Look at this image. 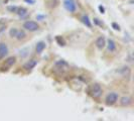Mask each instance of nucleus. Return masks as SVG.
<instances>
[{
    "mask_svg": "<svg viewBox=\"0 0 134 121\" xmlns=\"http://www.w3.org/2000/svg\"><path fill=\"white\" fill-rule=\"evenodd\" d=\"M88 94L90 95L92 98L94 99H99L102 94H103V89L101 87L100 84L95 83L93 85H91L88 89Z\"/></svg>",
    "mask_w": 134,
    "mask_h": 121,
    "instance_id": "1",
    "label": "nucleus"
},
{
    "mask_svg": "<svg viewBox=\"0 0 134 121\" xmlns=\"http://www.w3.org/2000/svg\"><path fill=\"white\" fill-rule=\"evenodd\" d=\"M54 69L55 72L64 73V72H66L68 69H69V64L65 60H59L54 63Z\"/></svg>",
    "mask_w": 134,
    "mask_h": 121,
    "instance_id": "2",
    "label": "nucleus"
},
{
    "mask_svg": "<svg viewBox=\"0 0 134 121\" xmlns=\"http://www.w3.org/2000/svg\"><path fill=\"white\" fill-rule=\"evenodd\" d=\"M23 28L25 30L30 31V32H34V31L40 29V24L36 21H34V20H27L23 23Z\"/></svg>",
    "mask_w": 134,
    "mask_h": 121,
    "instance_id": "3",
    "label": "nucleus"
},
{
    "mask_svg": "<svg viewBox=\"0 0 134 121\" xmlns=\"http://www.w3.org/2000/svg\"><path fill=\"white\" fill-rule=\"evenodd\" d=\"M64 7L70 13H75L77 11V4L75 0H64Z\"/></svg>",
    "mask_w": 134,
    "mask_h": 121,
    "instance_id": "4",
    "label": "nucleus"
},
{
    "mask_svg": "<svg viewBox=\"0 0 134 121\" xmlns=\"http://www.w3.org/2000/svg\"><path fill=\"white\" fill-rule=\"evenodd\" d=\"M118 98H119V95L117 94L116 92H111L106 96V99H105V102L108 106H112L114 105L115 103L118 101Z\"/></svg>",
    "mask_w": 134,
    "mask_h": 121,
    "instance_id": "5",
    "label": "nucleus"
},
{
    "mask_svg": "<svg viewBox=\"0 0 134 121\" xmlns=\"http://www.w3.org/2000/svg\"><path fill=\"white\" fill-rule=\"evenodd\" d=\"M36 65H37V60L35 59H31V60H27L26 63L23 65V70L25 72H31L34 68L36 67Z\"/></svg>",
    "mask_w": 134,
    "mask_h": 121,
    "instance_id": "6",
    "label": "nucleus"
},
{
    "mask_svg": "<svg viewBox=\"0 0 134 121\" xmlns=\"http://www.w3.org/2000/svg\"><path fill=\"white\" fill-rule=\"evenodd\" d=\"M117 73H119V74H120L122 77H124V78L130 77V75H131V69L128 67V66H123V67H121L120 69L117 71Z\"/></svg>",
    "mask_w": 134,
    "mask_h": 121,
    "instance_id": "7",
    "label": "nucleus"
},
{
    "mask_svg": "<svg viewBox=\"0 0 134 121\" xmlns=\"http://www.w3.org/2000/svg\"><path fill=\"white\" fill-rule=\"evenodd\" d=\"M119 103H120V105L122 107H127L132 103V98L130 96H123V97L120 98Z\"/></svg>",
    "mask_w": 134,
    "mask_h": 121,
    "instance_id": "8",
    "label": "nucleus"
},
{
    "mask_svg": "<svg viewBox=\"0 0 134 121\" xmlns=\"http://www.w3.org/2000/svg\"><path fill=\"white\" fill-rule=\"evenodd\" d=\"M95 45H96V47H98L99 50H103L104 47H106V38H105L103 35H101V36H99V37L96 40Z\"/></svg>",
    "mask_w": 134,
    "mask_h": 121,
    "instance_id": "9",
    "label": "nucleus"
},
{
    "mask_svg": "<svg viewBox=\"0 0 134 121\" xmlns=\"http://www.w3.org/2000/svg\"><path fill=\"white\" fill-rule=\"evenodd\" d=\"M8 54V47L5 42H0V60Z\"/></svg>",
    "mask_w": 134,
    "mask_h": 121,
    "instance_id": "10",
    "label": "nucleus"
},
{
    "mask_svg": "<svg viewBox=\"0 0 134 121\" xmlns=\"http://www.w3.org/2000/svg\"><path fill=\"white\" fill-rule=\"evenodd\" d=\"M106 46H107L108 52H110V53L115 52L116 51V47H116V42L112 38H109V40H106Z\"/></svg>",
    "mask_w": 134,
    "mask_h": 121,
    "instance_id": "11",
    "label": "nucleus"
},
{
    "mask_svg": "<svg viewBox=\"0 0 134 121\" xmlns=\"http://www.w3.org/2000/svg\"><path fill=\"white\" fill-rule=\"evenodd\" d=\"M47 47V43L44 41H38L36 45H35V52L36 54H41Z\"/></svg>",
    "mask_w": 134,
    "mask_h": 121,
    "instance_id": "12",
    "label": "nucleus"
},
{
    "mask_svg": "<svg viewBox=\"0 0 134 121\" xmlns=\"http://www.w3.org/2000/svg\"><path fill=\"white\" fill-rule=\"evenodd\" d=\"M15 62H16V58H15V57H9V58H7L6 60H5V62H4V67L11 68L14 64H15Z\"/></svg>",
    "mask_w": 134,
    "mask_h": 121,
    "instance_id": "13",
    "label": "nucleus"
},
{
    "mask_svg": "<svg viewBox=\"0 0 134 121\" xmlns=\"http://www.w3.org/2000/svg\"><path fill=\"white\" fill-rule=\"evenodd\" d=\"M44 1H46L47 6L48 7V8H51V9L55 8V7L59 5V3H60L59 0H44Z\"/></svg>",
    "mask_w": 134,
    "mask_h": 121,
    "instance_id": "14",
    "label": "nucleus"
},
{
    "mask_svg": "<svg viewBox=\"0 0 134 121\" xmlns=\"http://www.w3.org/2000/svg\"><path fill=\"white\" fill-rule=\"evenodd\" d=\"M16 14L19 16L20 18H24L27 14H28V12H27L26 8H24V7H18V9L16 11Z\"/></svg>",
    "mask_w": 134,
    "mask_h": 121,
    "instance_id": "15",
    "label": "nucleus"
},
{
    "mask_svg": "<svg viewBox=\"0 0 134 121\" xmlns=\"http://www.w3.org/2000/svg\"><path fill=\"white\" fill-rule=\"evenodd\" d=\"M81 20H82V22H83L87 27H89V28L92 27V22H91V20H90V18H89L88 15H86V14L83 15V16L81 17Z\"/></svg>",
    "mask_w": 134,
    "mask_h": 121,
    "instance_id": "16",
    "label": "nucleus"
},
{
    "mask_svg": "<svg viewBox=\"0 0 134 121\" xmlns=\"http://www.w3.org/2000/svg\"><path fill=\"white\" fill-rule=\"evenodd\" d=\"M25 37H26V34H25V31H24V30H19V29H18V31H17V34H16L15 38H17L18 40H24Z\"/></svg>",
    "mask_w": 134,
    "mask_h": 121,
    "instance_id": "17",
    "label": "nucleus"
},
{
    "mask_svg": "<svg viewBox=\"0 0 134 121\" xmlns=\"http://www.w3.org/2000/svg\"><path fill=\"white\" fill-rule=\"evenodd\" d=\"M29 52H30V48H29V47H24V48H22L21 51H19V56L21 58H25V57L28 56Z\"/></svg>",
    "mask_w": 134,
    "mask_h": 121,
    "instance_id": "18",
    "label": "nucleus"
},
{
    "mask_svg": "<svg viewBox=\"0 0 134 121\" xmlns=\"http://www.w3.org/2000/svg\"><path fill=\"white\" fill-rule=\"evenodd\" d=\"M55 40H57V42H58V45H59L60 47H65V46H66V40H64L63 36H60V35L55 36Z\"/></svg>",
    "mask_w": 134,
    "mask_h": 121,
    "instance_id": "19",
    "label": "nucleus"
},
{
    "mask_svg": "<svg viewBox=\"0 0 134 121\" xmlns=\"http://www.w3.org/2000/svg\"><path fill=\"white\" fill-rule=\"evenodd\" d=\"M6 28V19H0V34Z\"/></svg>",
    "mask_w": 134,
    "mask_h": 121,
    "instance_id": "20",
    "label": "nucleus"
},
{
    "mask_svg": "<svg viewBox=\"0 0 134 121\" xmlns=\"http://www.w3.org/2000/svg\"><path fill=\"white\" fill-rule=\"evenodd\" d=\"M17 31H18V29H17L16 27H12V28L9 30V35H10L11 37H15L16 34H17Z\"/></svg>",
    "mask_w": 134,
    "mask_h": 121,
    "instance_id": "21",
    "label": "nucleus"
},
{
    "mask_svg": "<svg viewBox=\"0 0 134 121\" xmlns=\"http://www.w3.org/2000/svg\"><path fill=\"white\" fill-rule=\"evenodd\" d=\"M17 9H18V6H14V5H10V6H7V10L9 11V12H12V13H16V11H17Z\"/></svg>",
    "mask_w": 134,
    "mask_h": 121,
    "instance_id": "22",
    "label": "nucleus"
},
{
    "mask_svg": "<svg viewBox=\"0 0 134 121\" xmlns=\"http://www.w3.org/2000/svg\"><path fill=\"white\" fill-rule=\"evenodd\" d=\"M112 27H113V29H115V30H120V26H119V24L118 23H116V22H112Z\"/></svg>",
    "mask_w": 134,
    "mask_h": 121,
    "instance_id": "23",
    "label": "nucleus"
},
{
    "mask_svg": "<svg viewBox=\"0 0 134 121\" xmlns=\"http://www.w3.org/2000/svg\"><path fill=\"white\" fill-rule=\"evenodd\" d=\"M94 22H95V23H96V24H98V25H101V26L103 25V23H102V22H100V21H99V19H98V18H95V19H94Z\"/></svg>",
    "mask_w": 134,
    "mask_h": 121,
    "instance_id": "24",
    "label": "nucleus"
},
{
    "mask_svg": "<svg viewBox=\"0 0 134 121\" xmlns=\"http://www.w3.org/2000/svg\"><path fill=\"white\" fill-rule=\"evenodd\" d=\"M24 2H26L28 4H34L35 3V0H24Z\"/></svg>",
    "mask_w": 134,
    "mask_h": 121,
    "instance_id": "25",
    "label": "nucleus"
},
{
    "mask_svg": "<svg viewBox=\"0 0 134 121\" xmlns=\"http://www.w3.org/2000/svg\"><path fill=\"white\" fill-rule=\"evenodd\" d=\"M99 10H100V12H101L102 14L105 13V8H104L103 6H101V5L99 6Z\"/></svg>",
    "mask_w": 134,
    "mask_h": 121,
    "instance_id": "26",
    "label": "nucleus"
},
{
    "mask_svg": "<svg viewBox=\"0 0 134 121\" xmlns=\"http://www.w3.org/2000/svg\"><path fill=\"white\" fill-rule=\"evenodd\" d=\"M44 17H46V16H44V15H37V16H36V19H37V20L43 19V18H44Z\"/></svg>",
    "mask_w": 134,
    "mask_h": 121,
    "instance_id": "27",
    "label": "nucleus"
}]
</instances>
